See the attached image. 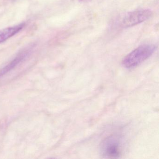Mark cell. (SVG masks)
I'll return each instance as SVG.
<instances>
[{"mask_svg": "<svg viewBox=\"0 0 159 159\" xmlns=\"http://www.w3.org/2000/svg\"><path fill=\"white\" fill-rule=\"evenodd\" d=\"M156 49V46L153 44L141 45L126 55L123 59L122 64L125 68L135 67L149 58Z\"/></svg>", "mask_w": 159, "mask_h": 159, "instance_id": "cell-1", "label": "cell"}, {"mask_svg": "<svg viewBox=\"0 0 159 159\" xmlns=\"http://www.w3.org/2000/svg\"><path fill=\"white\" fill-rule=\"evenodd\" d=\"M122 144L121 138L119 136L107 137L100 144V154L105 158H119L121 154Z\"/></svg>", "mask_w": 159, "mask_h": 159, "instance_id": "cell-2", "label": "cell"}, {"mask_svg": "<svg viewBox=\"0 0 159 159\" xmlns=\"http://www.w3.org/2000/svg\"><path fill=\"white\" fill-rule=\"evenodd\" d=\"M152 15L150 10H138L128 13L122 20V26L125 28L131 27L147 21Z\"/></svg>", "mask_w": 159, "mask_h": 159, "instance_id": "cell-3", "label": "cell"}, {"mask_svg": "<svg viewBox=\"0 0 159 159\" xmlns=\"http://www.w3.org/2000/svg\"><path fill=\"white\" fill-rule=\"evenodd\" d=\"M25 26V23H22L14 26L10 27L0 30V43L4 42L8 39L16 35Z\"/></svg>", "mask_w": 159, "mask_h": 159, "instance_id": "cell-4", "label": "cell"}, {"mask_svg": "<svg viewBox=\"0 0 159 159\" xmlns=\"http://www.w3.org/2000/svg\"><path fill=\"white\" fill-rule=\"evenodd\" d=\"M29 53V51L22 52L20 54L16 56L13 60L10 62L8 65L2 68L1 70H0V78L13 69L27 56Z\"/></svg>", "mask_w": 159, "mask_h": 159, "instance_id": "cell-5", "label": "cell"}, {"mask_svg": "<svg viewBox=\"0 0 159 159\" xmlns=\"http://www.w3.org/2000/svg\"><path fill=\"white\" fill-rule=\"evenodd\" d=\"M80 1L82 2H88L91 1V0H79Z\"/></svg>", "mask_w": 159, "mask_h": 159, "instance_id": "cell-6", "label": "cell"}]
</instances>
